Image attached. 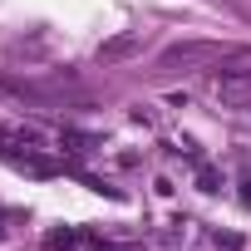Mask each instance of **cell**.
Segmentation results:
<instances>
[{
  "instance_id": "cell-5",
  "label": "cell",
  "mask_w": 251,
  "mask_h": 251,
  "mask_svg": "<svg viewBox=\"0 0 251 251\" xmlns=\"http://www.w3.org/2000/svg\"><path fill=\"white\" fill-rule=\"evenodd\" d=\"M207 54H217V50L212 45H177L163 54V64H187V59H207Z\"/></svg>"
},
{
  "instance_id": "cell-8",
  "label": "cell",
  "mask_w": 251,
  "mask_h": 251,
  "mask_svg": "<svg viewBox=\"0 0 251 251\" xmlns=\"http://www.w3.org/2000/svg\"><path fill=\"white\" fill-rule=\"evenodd\" d=\"M74 246H79L74 231H54V236H50V251H74Z\"/></svg>"
},
{
  "instance_id": "cell-6",
  "label": "cell",
  "mask_w": 251,
  "mask_h": 251,
  "mask_svg": "<svg viewBox=\"0 0 251 251\" xmlns=\"http://www.w3.org/2000/svg\"><path fill=\"white\" fill-rule=\"evenodd\" d=\"M197 187H202V192H222V177H217V168H207V163H202V168H197Z\"/></svg>"
},
{
  "instance_id": "cell-4",
  "label": "cell",
  "mask_w": 251,
  "mask_h": 251,
  "mask_svg": "<svg viewBox=\"0 0 251 251\" xmlns=\"http://www.w3.org/2000/svg\"><path fill=\"white\" fill-rule=\"evenodd\" d=\"M59 148H69L74 158H89V153L99 148V138H89V133H74V128H59Z\"/></svg>"
},
{
  "instance_id": "cell-7",
  "label": "cell",
  "mask_w": 251,
  "mask_h": 251,
  "mask_svg": "<svg viewBox=\"0 0 251 251\" xmlns=\"http://www.w3.org/2000/svg\"><path fill=\"white\" fill-rule=\"evenodd\" d=\"M241 246H246L241 231H217V251H241Z\"/></svg>"
},
{
  "instance_id": "cell-1",
  "label": "cell",
  "mask_w": 251,
  "mask_h": 251,
  "mask_svg": "<svg viewBox=\"0 0 251 251\" xmlns=\"http://www.w3.org/2000/svg\"><path fill=\"white\" fill-rule=\"evenodd\" d=\"M143 45H148V30H123V35H108V40L94 50V59H99V64H123V59L143 54Z\"/></svg>"
},
{
  "instance_id": "cell-2",
  "label": "cell",
  "mask_w": 251,
  "mask_h": 251,
  "mask_svg": "<svg viewBox=\"0 0 251 251\" xmlns=\"http://www.w3.org/2000/svg\"><path fill=\"white\" fill-rule=\"evenodd\" d=\"M217 103H251V69H222L212 74Z\"/></svg>"
},
{
  "instance_id": "cell-3",
  "label": "cell",
  "mask_w": 251,
  "mask_h": 251,
  "mask_svg": "<svg viewBox=\"0 0 251 251\" xmlns=\"http://www.w3.org/2000/svg\"><path fill=\"white\" fill-rule=\"evenodd\" d=\"M0 143H5L10 153H15V148H40V143H45V133H40V128H30V123H15V128H0Z\"/></svg>"
}]
</instances>
